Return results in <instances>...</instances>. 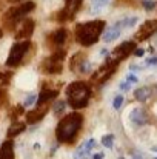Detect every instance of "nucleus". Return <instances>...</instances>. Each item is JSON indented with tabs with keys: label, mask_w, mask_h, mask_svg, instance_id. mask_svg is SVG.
I'll list each match as a JSON object with an SVG mask.
<instances>
[{
	"label": "nucleus",
	"mask_w": 157,
	"mask_h": 159,
	"mask_svg": "<svg viewBox=\"0 0 157 159\" xmlns=\"http://www.w3.org/2000/svg\"><path fill=\"white\" fill-rule=\"evenodd\" d=\"M94 144H96L94 139H88V141H85V142H83V144L74 152V159H85L88 155H89V152L93 150Z\"/></svg>",
	"instance_id": "9d476101"
},
{
	"label": "nucleus",
	"mask_w": 157,
	"mask_h": 159,
	"mask_svg": "<svg viewBox=\"0 0 157 159\" xmlns=\"http://www.w3.org/2000/svg\"><path fill=\"white\" fill-rule=\"evenodd\" d=\"M131 70H133V71H139L140 66H137V65H131Z\"/></svg>",
	"instance_id": "f704fd0d"
},
{
	"label": "nucleus",
	"mask_w": 157,
	"mask_h": 159,
	"mask_svg": "<svg viewBox=\"0 0 157 159\" xmlns=\"http://www.w3.org/2000/svg\"><path fill=\"white\" fill-rule=\"evenodd\" d=\"M25 130V124H22V122H14L11 127H9V130H8V136L9 138H14V136H17L19 133H22Z\"/></svg>",
	"instance_id": "a211bd4d"
},
{
	"label": "nucleus",
	"mask_w": 157,
	"mask_h": 159,
	"mask_svg": "<svg viewBox=\"0 0 157 159\" xmlns=\"http://www.w3.org/2000/svg\"><path fill=\"white\" fill-rule=\"evenodd\" d=\"M134 96H136L137 101L145 102V101H148V99L151 98V88H148V87H142V88H139V90L134 91Z\"/></svg>",
	"instance_id": "2eb2a0df"
},
{
	"label": "nucleus",
	"mask_w": 157,
	"mask_h": 159,
	"mask_svg": "<svg viewBox=\"0 0 157 159\" xmlns=\"http://www.w3.org/2000/svg\"><path fill=\"white\" fill-rule=\"evenodd\" d=\"M65 39H66V31H65V30H59V31H55L54 36H52V42H54L55 45H63Z\"/></svg>",
	"instance_id": "412c9836"
},
{
	"label": "nucleus",
	"mask_w": 157,
	"mask_h": 159,
	"mask_svg": "<svg viewBox=\"0 0 157 159\" xmlns=\"http://www.w3.org/2000/svg\"><path fill=\"white\" fill-rule=\"evenodd\" d=\"M63 59H65V53H63V51H62V53H60V51L55 53L43 63V70H45L46 73H51V74L59 73V71L62 70V60H63Z\"/></svg>",
	"instance_id": "39448f33"
},
{
	"label": "nucleus",
	"mask_w": 157,
	"mask_h": 159,
	"mask_svg": "<svg viewBox=\"0 0 157 159\" xmlns=\"http://www.w3.org/2000/svg\"><path fill=\"white\" fill-rule=\"evenodd\" d=\"M33 30H34V23H33V20H25V23L22 25L20 31L17 33L15 39H26V37H29V36L33 34Z\"/></svg>",
	"instance_id": "f8f14e48"
},
{
	"label": "nucleus",
	"mask_w": 157,
	"mask_h": 159,
	"mask_svg": "<svg viewBox=\"0 0 157 159\" xmlns=\"http://www.w3.org/2000/svg\"><path fill=\"white\" fill-rule=\"evenodd\" d=\"M142 5H143V8H145V9L151 11V9H154L156 2H154V0H143V2H142Z\"/></svg>",
	"instance_id": "393cba45"
},
{
	"label": "nucleus",
	"mask_w": 157,
	"mask_h": 159,
	"mask_svg": "<svg viewBox=\"0 0 157 159\" xmlns=\"http://www.w3.org/2000/svg\"><path fill=\"white\" fill-rule=\"evenodd\" d=\"M80 66H82V68H80L82 73H88V71H91V63H89V62H82Z\"/></svg>",
	"instance_id": "cd10ccee"
},
{
	"label": "nucleus",
	"mask_w": 157,
	"mask_h": 159,
	"mask_svg": "<svg viewBox=\"0 0 157 159\" xmlns=\"http://www.w3.org/2000/svg\"><path fill=\"white\" fill-rule=\"evenodd\" d=\"M33 9H34V3H33V2H26V3H23L20 8H17V9L11 11L8 16H12L11 19L15 22V20H19L20 17H23L25 14H28L29 11H33Z\"/></svg>",
	"instance_id": "9b49d317"
},
{
	"label": "nucleus",
	"mask_w": 157,
	"mask_h": 159,
	"mask_svg": "<svg viewBox=\"0 0 157 159\" xmlns=\"http://www.w3.org/2000/svg\"><path fill=\"white\" fill-rule=\"evenodd\" d=\"M29 48V42H22V43H15L12 45L9 56H8V60H6V65L8 66H15L17 63H20L23 54L26 53V50Z\"/></svg>",
	"instance_id": "20e7f679"
},
{
	"label": "nucleus",
	"mask_w": 157,
	"mask_h": 159,
	"mask_svg": "<svg viewBox=\"0 0 157 159\" xmlns=\"http://www.w3.org/2000/svg\"><path fill=\"white\" fill-rule=\"evenodd\" d=\"M156 31H157V20H148V22H145V23L142 25V28H140V31L137 33L136 39H137V40H145V39H148L150 36H153Z\"/></svg>",
	"instance_id": "6e6552de"
},
{
	"label": "nucleus",
	"mask_w": 157,
	"mask_h": 159,
	"mask_svg": "<svg viewBox=\"0 0 157 159\" xmlns=\"http://www.w3.org/2000/svg\"><path fill=\"white\" fill-rule=\"evenodd\" d=\"M15 84L22 90H31L36 87V74L33 71H23L17 76Z\"/></svg>",
	"instance_id": "423d86ee"
},
{
	"label": "nucleus",
	"mask_w": 157,
	"mask_h": 159,
	"mask_svg": "<svg viewBox=\"0 0 157 159\" xmlns=\"http://www.w3.org/2000/svg\"><path fill=\"white\" fill-rule=\"evenodd\" d=\"M123 104V96H116V99H114V102H112V107L116 108V110H119L120 107Z\"/></svg>",
	"instance_id": "a878e982"
},
{
	"label": "nucleus",
	"mask_w": 157,
	"mask_h": 159,
	"mask_svg": "<svg viewBox=\"0 0 157 159\" xmlns=\"http://www.w3.org/2000/svg\"><path fill=\"white\" fill-rule=\"evenodd\" d=\"M129 85H131L129 82H122V84H120V90H123V91H128V90H129Z\"/></svg>",
	"instance_id": "7c9ffc66"
},
{
	"label": "nucleus",
	"mask_w": 157,
	"mask_h": 159,
	"mask_svg": "<svg viewBox=\"0 0 157 159\" xmlns=\"http://www.w3.org/2000/svg\"><path fill=\"white\" fill-rule=\"evenodd\" d=\"M93 159H103V153H97V155H94V158Z\"/></svg>",
	"instance_id": "72a5a7b5"
},
{
	"label": "nucleus",
	"mask_w": 157,
	"mask_h": 159,
	"mask_svg": "<svg viewBox=\"0 0 157 159\" xmlns=\"http://www.w3.org/2000/svg\"><path fill=\"white\" fill-rule=\"evenodd\" d=\"M63 111H65V102H55L54 104V114L55 116H60Z\"/></svg>",
	"instance_id": "b1692460"
},
{
	"label": "nucleus",
	"mask_w": 157,
	"mask_h": 159,
	"mask_svg": "<svg viewBox=\"0 0 157 159\" xmlns=\"http://www.w3.org/2000/svg\"><path fill=\"white\" fill-rule=\"evenodd\" d=\"M137 76H134V74H129L128 77H126V82H129V84H137Z\"/></svg>",
	"instance_id": "c756f323"
},
{
	"label": "nucleus",
	"mask_w": 157,
	"mask_h": 159,
	"mask_svg": "<svg viewBox=\"0 0 157 159\" xmlns=\"http://www.w3.org/2000/svg\"><path fill=\"white\" fill-rule=\"evenodd\" d=\"M119 159H125V158H119Z\"/></svg>",
	"instance_id": "e433bc0d"
},
{
	"label": "nucleus",
	"mask_w": 157,
	"mask_h": 159,
	"mask_svg": "<svg viewBox=\"0 0 157 159\" xmlns=\"http://www.w3.org/2000/svg\"><path fill=\"white\" fill-rule=\"evenodd\" d=\"M129 120H131L134 125L140 127V125H145V124L148 122V116H146V113H145L142 108H134V110L129 113Z\"/></svg>",
	"instance_id": "1a4fd4ad"
},
{
	"label": "nucleus",
	"mask_w": 157,
	"mask_h": 159,
	"mask_svg": "<svg viewBox=\"0 0 157 159\" xmlns=\"http://www.w3.org/2000/svg\"><path fill=\"white\" fill-rule=\"evenodd\" d=\"M45 113H46V110H45V108H42V110H36V111H31V113H28L26 120H28L29 124H36V122H39V120H42V119H43Z\"/></svg>",
	"instance_id": "dca6fc26"
},
{
	"label": "nucleus",
	"mask_w": 157,
	"mask_h": 159,
	"mask_svg": "<svg viewBox=\"0 0 157 159\" xmlns=\"http://www.w3.org/2000/svg\"><path fill=\"white\" fill-rule=\"evenodd\" d=\"M103 22H88V23H83V25H79L77 26V31H76V39L79 43L82 45H93L94 42H97L102 30H103Z\"/></svg>",
	"instance_id": "f03ea898"
},
{
	"label": "nucleus",
	"mask_w": 157,
	"mask_h": 159,
	"mask_svg": "<svg viewBox=\"0 0 157 159\" xmlns=\"http://www.w3.org/2000/svg\"><path fill=\"white\" fill-rule=\"evenodd\" d=\"M59 0H43V5H45V8H54L55 6V3H57Z\"/></svg>",
	"instance_id": "c85d7f7f"
},
{
	"label": "nucleus",
	"mask_w": 157,
	"mask_h": 159,
	"mask_svg": "<svg viewBox=\"0 0 157 159\" xmlns=\"http://www.w3.org/2000/svg\"><path fill=\"white\" fill-rule=\"evenodd\" d=\"M120 33H122V26H120V23L117 22L112 28H109L103 34V40L105 42H112V40H116V39L120 36Z\"/></svg>",
	"instance_id": "ddd939ff"
},
{
	"label": "nucleus",
	"mask_w": 157,
	"mask_h": 159,
	"mask_svg": "<svg viewBox=\"0 0 157 159\" xmlns=\"http://www.w3.org/2000/svg\"><path fill=\"white\" fill-rule=\"evenodd\" d=\"M156 159H157V158H156Z\"/></svg>",
	"instance_id": "4c0bfd02"
},
{
	"label": "nucleus",
	"mask_w": 157,
	"mask_h": 159,
	"mask_svg": "<svg viewBox=\"0 0 157 159\" xmlns=\"http://www.w3.org/2000/svg\"><path fill=\"white\" fill-rule=\"evenodd\" d=\"M0 159H14V148L11 141L3 142V145L0 147Z\"/></svg>",
	"instance_id": "4468645a"
},
{
	"label": "nucleus",
	"mask_w": 157,
	"mask_h": 159,
	"mask_svg": "<svg viewBox=\"0 0 157 159\" xmlns=\"http://www.w3.org/2000/svg\"><path fill=\"white\" fill-rule=\"evenodd\" d=\"M108 2H109V0H93V2H91V12H93V14L100 12L105 6L108 5Z\"/></svg>",
	"instance_id": "6ab92c4d"
},
{
	"label": "nucleus",
	"mask_w": 157,
	"mask_h": 159,
	"mask_svg": "<svg viewBox=\"0 0 157 159\" xmlns=\"http://www.w3.org/2000/svg\"><path fill=\"white\" fill-rule=\"evenodd\" d=\"M143 53H145V51H143L142 48H139V50H136V51H134V54H136L137 57H142V56H143Z\"/></svg>",
	"instance_id": "473e14b6"
},
{
	"label": "nucleus",
	"mask_w": 157,
	"mask_h": 159,
	"mask_svg": "<svg viewBox=\"0 0 157 159\" xmlns=\"http://www.w3.org/2000/svg\"><path fill=\"white\" fill-rule=\"evenodd\" d=\"M34 101H36V96H34V94H29V96L23 101V105H25V107L33 105V104H34Z\"/></svg>",
	"instance_id": "bb28decb"
},
{
	"label": "nucleus",
	"mask_w": 157,
	"mask_h": 159,
	"mask_svg": "<svg viewBox=\"0 0 157 159\" xmlns=\"http://www.w3.org/2000/svg\"><path fill=\"white\" fill-rule=\"evenodd\" d=\"M80 2H82V0H66V8H65V11H63V16H65V14H69V16H71V14L79 8Z\"/></svg>",
	"instance_id": "aec40b11"
},
{
	"label": "nucleus",
	"mask_w": 157,
	"mask_h": 159,
	"mask_svg": "<svg viewBox=\"0 0 157 159\" xmlns=\"http://www.w3.org/2000/svg\"><path fill=\"white\" fill-rule=\"evenodd\" d=\"M146 65H157V57L148 59V60H146Z\"/></svg>",
	"instance_id": "2f4dec72"
},
{
	"label": "nucleus",
	"mask_w": 157,
	"mask_h": 159,
	"mask_svg": "<svg viewBox=\"0 0 157 159\" xmlns=\"http://www.w3.org/2000/svg\"><path fill=\"white\" fill-rule=\"evenodd\" d=\"M137 17H129V19H125V20H120L119 23H120V26L122 28H131V26H134L136 23H137Z\"/></svg>",
	"instance_id": "4be33fe9"
},
{
	"label": "nucleus",
	"mask_w": 157,
	"mask_h": 159,
	"mask_svg": "<svg viewBox=\"0 0 157 159\" xmlns=\"http://www.w3.org/2000/svg\"><path fill=\"white\" fill-rule=\"evenodd\" d=\"M66 96H68V102L72 108H82V107L88 105V99L91 96V90L86 84L83 82H76L71 84L66 90Z\"/></svg>",
	"instance_id": "7ed1b4c3"
},
{
	"label": "nucleus",
	"mask_w": 157,
	"mask_h": 159,
	"mask_svg": "<svg viewBox=\"0 0 157 159\" xmlns=\"http://www.w3.org/2000/svg\"><path fill=\"white\" fill-rule=\"evenodd\" d=\"M57 96V91H54V90H45V91H42L40 93V96H39V99H37V105H43L45 102H48L50 99H54Z\"/></svg>",
	"instance_id": "f3484780"
},
{
	"label": "nucleus",
	"mask_w": 157,
	"mask_h": 159,
	"mask_svg": "<svg viewBox=\"0 0 157 159\" xmlns=\"http://www.w3.org/2000/svg\"><path fill=\"white\" fill-rule=\"evenodd\" d=\"M134 50H136V43H134V42H123L122 45H119V47L112 51L111 57H112V60L117 63L119 60L125 59L128 54H131Z\"/></svg>",
	"instance_id": "0eeeda50"
},
{
	"label": "nucleus",
	"mask_w": 157,
	"mask_h": 159,
	"mask_svg": "<svg viewBox=\"0 0 157 159\" xmlns=\"http://www.w3.org/2000/svg\"><path fill=\"white\" fill-rule=\"evenodd\" d=\"M102 144H103L106 148H112V145H114V136L112 134H106L102 138Z\"/></svg>",
	"instance_id": "5701e85b"
},
{
	"label": "nucleus",
	"mask_w": 157,
	"mask_h": 159,
	"mask_svg": "<svg viewBox=\"0 0 157 159\" xmlns=\"http://www.w3.org/2000/svg\"><path fill=\"white\" fill-rule=\"evenodd\" d=\"M82 116L77 114V113H72V114H68L66 117H63L60 120V124L57 125V139L60 142H72V139L76 138L77 131L80 130L82 127Z\"/></svg>",
	"instance_id": "f257e3e1"
},
{
	"label": "nucleus",
	"mask_w": 157,
	"mask_h": 159,
	"mask_svg": "<svg viewBox=\"0 0 157 159\" xmlns=\"http://www.w3.org/2000/svg\"><path fill=\"white\" fill-rule=\"evenodd\" d=\"M0 37H2V31H0Z\"/></svg>",
	"instance_id": "c9c22d12"
}]
</instances>
